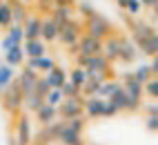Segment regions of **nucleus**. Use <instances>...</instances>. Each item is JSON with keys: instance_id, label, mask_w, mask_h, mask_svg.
<instances>
[{"instance_id": "1", "label": "nucleus", "mask_w": 158, "mask_h": 145, "mask_svg": "<svg viewBox=\"0 0 158 145\" xmlns=\"http://www.w3.org/2000/svg\"><path fill=\"white\" fill-rule=\"evenodd\" d=\"M82 27H85V34L98 38V40H105V38H109V36L114 34V25H111L105 16H100V14H96V11L82 20Z\"/></svg>"}, {"instance_id": "2", "label": "nucleus", "mask_w": 158, "mask_h": 145, "mask_svg": "<svg viewBox=\"0 0 158 145\" xmlns=\"http://www.w3.org/2000/svg\"><path fill=\"white\" fill-rule=\"evenodd\" d=\"M85 34V27H82V23L80 20H76L73 18L71 23H67V25H62L60 27V34H58V43L62 45V47H67L71 54H76V47H78V40H80V36Z\"/></svg>"}, {"instance_id": "3", "label": "nucleus", "mask_w": 158, "mask_h": 145, "mask_svg": "<svg viewBox=\"0 0 158 145\" xmlns=\"http://www.w3.org/2000/svg\"><path fill=\"white\" fill-rule=\"evenodd\" d=\"M123 89H125V94H127V98H129V109L127 112H138L143 107L140 103H143V96H145V85L134 78V71L131 74H125Z\"/></svg>"}, {"instance_id": "4", "label": "nucleus", "mask_w": 158, "mask_h": 145, "mask_svg": "<svg viewBox=\"0 0 158 145\" xmlns=\"http://www.w3.org/2000/svg\"><path fill=\"white\" fill-rule=\"evenodd\" d=\"M23 98H25V94H23V89H20V85L16 80H11L2 89V107H5V112H9V114L23 112Z\"/></svg>"}, {"instance_id": "5", "label": "nucleus", "mask_w": 158, "mask_h": 145, "mask_svg": "<svg viewBox=\"0 0 158 145\" xmlns=\"http://www.w3.org/2000/svg\"><path fill=\"white\" fill-rule=\"evenodd\" d=\"M14 136L18 145H34V132H31V118L27 116V112L16 114V127Z\"/></svg>"}, {"instance_id": "6", "label": "nucleus", "mask_w": 158, "mask_h": 145, "mask_svg": "<svg viewBox=\"0 0 158 145\" xmlns=\"http://www.w3.org/2000/svg\"><path fill=\"white\" fill-rule=\"evenodd\" d=\"M58 116L60 118H76V116H85V96H73L65 98L58 105Z\"/></svg>"}, {"instance_id": "7", "label": "nucleus", "mask_w": 158, "mask_h": 145, "mask_svg": "<svg viewBox=\"0 0 158 145\" xmlns=\"http://www.w3.org/2000/svg\"><path fill=\"white\" fill-rule=\"evenodd\" d=\"M78 54H85V56H94V54H102V40L94 38L89 34H82L78 40V47H76Z\"/></svg>"}, {"instance_id": "8", "label": "nucleus", "mask_w": 158, "mask_h": 145, "mask_svg": "<svg viewBox=\"0 0 158 145\" xmlns=\"http://www.w3.org/2000/svg\"><path fill=\"white\" fill-rule=\"evenodd\" d=\"M38 78H40V74H38L36 69H29V67H25L23 71H20V76L16 78V83L20 85V89H23V94H31V92H36Z\"/></svg>"}, {"instance_id": "9", "label": "nucleus", "mask_w": 158, "mask_h": 145, "mask_svg": "<svg viewBox=\"0 0 158 145\" xmlns=\"http://www.w3.org/2000/svg\"><path fill=\"white\" fill-rule=\"evenodd\" d=\"M120 43H123V36H118V34H111L109 38L102 40V56L107 58L109 63H116V60H118Z\"/></svg>"}, {"instance_id": "10", "label": "nucleus", "mask_w": 158, "mask_h": 145, "mask_svg": "<svg viewBox=\"0 0 158 145\" xmlns=\"http://www.w3.org/2000/svg\"><path fill=\"white\" fill-rule=\"evenodd\" d=\"M49 16L62 27V25L71 23V20L76 18L78 14H76V7H71V5H56L54 9H51V14H49Z\"/></svg>"}, {"instance_id": "11", "label": "nucleus", "mask_w": 158, "mask_h": 145, "mask_svg": "<svg viewBox=\"0 0 158 145\" xmlns=\"http://www.w3.org/2000/svg\"><path fill=\"white\" fill-rule=\"evenodd\" d=\"M58 34H60V25L51 16H45L43 18V29H40V38L49 45V43H56L58 40Z\"/></svg>"}, {"instance_id": "12", "label": "nucleus", "mask_w": 158, "mask_h": 145, "mask_svg": "<svg viewBox=\"0 0 158 145\" xmlns=\"http://www.w3.org/2000/svg\"><path fill=\"white\" fill-rule=\"evenodd\" d=\"M23 49H25V56H29V58L45 56L47 54V43L43 38H25L23 40Z\"/></svg>"}, {"instance_id": "13", "label": "nucleus", "mask_w": 158, "mask_h": 145, "mask_svg": "<svg viewBox=\"0 0 158 145\" xmlns=\"http://www.w3.org/2000/svg\"><path fill=\"white\" fill-rule=\"evenodd\" d=\"M36 121H38V125L43 127V125H49V123H54L58 118V107L56 105H49V103H43L36 112Z\"/></svg>"}, {"instance_id": "14", "label": "nucleus", "mask_w": 158, "mask_h": 145, "mask_svg": "<svg viewBox=\"0 0 158 145\" xmlns=\"http://www.w3.org/2000/svg\"><path fill=\"white\" fill-rule=\"evenodd\" d=\"M23 40H25V29H23V25H11V27H9V32H7V36L2 38V43H0V47H2V51H7L9 47L20 45Z\"/></svg>"}, {"instance_id": "15", "label": "nucleus", "mask_w": 158, "mask_h": 145, "mask_svg": "<svg viewBox=\"0 0 158 145\" xmlns=\"http://www.w3.org/2000/svg\"><path fill=\"white\" fill-rule=\"evenodd\" d=\"M140 56V51L138 47H136L134 40H127V38H123V43H120V54H118V60H123V63H127L131 65L136 58Z\"/></svg>"}, {"instance_id": "16", "label": "nucleus", "mask_w": 158, "mask_h": 145, "mask_svg": "<svg viewBox=\"0 0 158 145\" xmlns=\"http://www.w3.org/2000/svg\"><path fill=\"white\" fill-rule=\"evenodd\" d=\"M23 29H25V38H40V29H43V16L29 14L27 20L23 23Z\"/></svg>"}, {"instance_id": "17", "label": "nucleus", "mask_w": 158, "mask_h": 145, "mask_svg": "<svg viewBox=\"0 0 158 145\" xmlns=\"http://www.w3.org/2000/svg\"><path fill=\"white\" fill-rule=\"evenodd\" d=\"M134 43L138 47V51L145 54V56H156L158 54V34H152L147 38H138V40H134Z\"/></svg>"}, {"instance_id": "18", "label": "nucleus", "mask_w": 158, "mask_h": 145, "mask_svg": "<svg viewBox=\"0 0 158 145\" xmlns=\"http://www.w3.org/2000/svg\"><path fill=\"white\" fill-rule=\"evenodd\" d=\"M102 105H105L102 98L87 96L85 98V118H102Z\"/></svg>"}, {"instance_id": "19", "label": "nucleus", "mask_w": 158, "mask_h": 145, "mask_svg": "<svg viewBox=\"0 0 158 145\" xmlns=\"http://www.w3.org/2000/svg\"><path fill=\"white\" fill-rule=\"evenodd\" d=\"M54 65H56V60L49 58L47 54H45V56H36V58H27V67H29V69H36L38 74H47Z\"/></svg>"}, {"instance_id": "20", "label": "nucleus", "mask_w": 158, "mask_h": 145, "mask_svg": "<svg viewBox=\"0 0 158 145\" xmlns=\"http://www.w3.org/2000/svg\"><path fill=\"white\" fill-rule=\"evenodd\" d=\"M5 63L11 65V67H20L25 63V49H23V43L20 45H14L5 51Z\"/></svg>"}, {"instance_id": "21", "label": "nucleus", "mask_w": 158, "mask_h": 145, "mask_svg": "<svg viewBox=\"0 0 158 145\" xmlns=\"http://www.w3.org/2000/svg\"><path fill=\"white\" fill-rule=\"evenodd\" d=\"M45 78L49 80V85H51V87H62V85H65V83H67L69 74H67V71L62 69V67L54 65V67H51V69L47 71V74H45Z\"/></svg>"}, {"instance_id": "22", "label": "nucleus", "mask_w": 158, "mask_h": 145, "mask_svg": "<svg viewBox=\"0 0 158 145\" xmlns=\"http://www.w3.org/2000/svg\"><path fill=\"white\" fill-rule=\"evenodd\" d=\"M85 69H94V71H111V63L102 54H94V56H87V63H85Z\"/></svg>"}, {"instance_id": "23", "label": "nucleus", "mask_w": 158, "mask_h": 145, "mask_svg": "<svg viewBox=\"0 0 158 145\" xmlns=\"http://www.w3.org/2000/svg\"><path fill=\"white\" fill-rule=\"evenodd\" d=\"M9 2H11V25H23L29 16V7L18 0H9Z\"/></svg>"}, {"instance_id": "24", "label": "nucleus", "mask_w": 158, "mask_h": 145, "mask_svg": "<svg viewBox=\"0 0 158 145\" xmlns=\"http://www.w3.org/2000/svg\"><path fill=\"white\" fill-rule=\"evenodd\" d=\"M58 143L60 145H82V134L80 132H73L67 125L62 127V132L58 134Z\"/></svg>"}, {"instance_id": "25", "label": "nucleus", "mask_w": 158, "mask_h": 145, "mask_svg": "<svg viewBox=\"0 0 158 145\" xmlns=\"http://www.w3.org/2000/svg\"><path fill=\"white\" fill-rule=\"evenodd\" d=\"M45 103V96H40L38 92H31V94H25V98H23V112H31L34 114L40 105Z\"/></svg>"}, {"instance_id": "26", "label": "nucleus", "mask_w": 158, "mask_h": 145, "mask_svg": "<svg viewBox=\"0 0 158 145\" xmlns=\"http://www.w3.org/2000/svg\"><path fill=\"white\" fill-rule=\"evenodd\" d=\"M120 87H123V83H118V80L109 78V80H105L102 85L98 87V94H96V96H98V98H102V100H105V98H111V96H114Z\"/></svg>"}, {"instance_id": "27", "label": "nucleus", "mask_w": 158, "mask_h": 145, "mask_svg": "<svg viewBox=\"0 0 158 145\" xmlns=\"http://www.w3.org/2000/svg\"><path fill=\"white\" fill-rule=\"evenodd\" d=\"M111 103H114L116 107H118V112H127V109H129V98H127V94H125V89H123V87L111 96Z\"/></svg>"}, {"instance_id": "28", "label": "nucleus", "mask_w": 158, "mask_h": 145, "mask_svg": "<svg viewBox=\"0 0 158 145\" xmlns=\"http://www.w3.org/2000/svg\"><path fill=\"white\" fill-rule=\"evenodd\" d=\"M0 27H11V2L9 0L0 5Z\"/></svg>"}, {"instance_id": "29", "label": "nucleus", "mask_w": 158, "mask_h": 145, "mask_svg": "<svg viewBox=\"0 0 158 145\" xmlns=\"http://www.w3.org/2000/svg\"><path fill=\"white\" fill-rule=\"evenodd\" d=\"M11 80H16V78H14V67L7 65V63L0 65V89H5Z\"/></svg>"}, {"instance_id": "30", "label": "nucleus", "mask_w": 158, "mask_h": 145, "mask_svg": "<svg viewBox=\"0 0 158 145\" xmlns=\"http://www.w3.org/2000/svg\"><path fill=\"white\" fill-rule=\"evenodd\" d=\"M69 80L76 83L78 87H82V85H85V80H87V71H85V67H78V65H76V67L69 71Z\"/></svg>"}, {"instance_id": "31", "label": "nucleus", "mask_w": 158, "mask_h": 145, "mask_svg": "<svg viewBox=\"0 0 158 145\" xmlns=\"http://www.w3.org/2000/svg\"><path fill=\"white\" fill-rule=\"evenodd\" d=\"M62 100H65V94H62V89H60V87H51V89H49V94L45 96V103H49V105H56V107L60 105Z\"/></svg>"}, {"instance_id": "32", "label": "nucleus", "mask_w": 158, "mask_h": 145, "mask_svg": "<svg viewBox=\"0 0 158 145\" xmlns=\"http://www.w3.org/2000/svg\"><path fill=\"white\" fill-rule=\"evenodd\" d=\"M145 96H149L152 100H158V76H152L145 83Z\"/></svg>"}, {"instance_id": "33", "label": "nucleus", "mask_w": 158, "mask_h": 145, "mask_svg": "<svg viewBox=\"0 0 158 145\" xmlns=\"http://www.w3.org/2000/svg\"><path fill=\"white\" fill-rule=\"evenodd\" d=\"M152 76H154V71H152V67H149V65H140L138 69L134 71V78L138 80V83H143V85H145V83L149 80Z\"/></svg>"}, {"instance_id": "34", "label": "nucleus", "mask_w": 158, "mask_h": 145, "mask_svg": "<svg viewBox=\"0 0 158 145\" xmlns=\"http://www.w3.org/2000/svg\"><path fill=\"white\" fill-rule=\"evenodd\" d=\"M60 89H62V94H65V98H73V96H80V94H82L80 87L76 85V83H71L69 78H67V83H65Z\"/></svg>"}, {"instance_id": "35", "label": "nucleus", "mask_w": 158, "mask_h": 145, "mask_svg": "<svg viewBox=\"0 0 158 145\" xmlns=\"http://www.w3.org/2000/svg\"><path fill=\"white\" fill-rule=\"evenodd\" d=\"M65 125H67L69 130H73V132H80V134H82V130H85V116H76V118H65Z\"/></svg>"}, {"instance_id": "36", "label": "nucleus", "mask_w": 158, "mask_h": 145, "mask_svg": "<svg viewBox=\"0 0 158 145\" xmlns=\"http://www.w3.org/2000/svg\"><path fill=\"white\" fill-rule=\"evenodd\" d=\"M76 14H78V16H82V18H87V16H91V14H94V7H91L89 2H85V0H82V2L78 0V2H76Z\"/></svg>"}, {"instance_id": "37", "label": "nucleus", "mask_w": 158, "mask_h": 145, "mask_svg": "<svg viewBox=\"0 0 158 145\" xmlns=\"http://www.w3.org/2000/svg\"><path fill=\"white\" fill-rule=\"evenodd\" d=\"M56 5H58V0H38V9H40V14H45V16H49Z\"/></svg>"}, {"instance_id": "38", "label": "nucleus", "mask_w": 158, "mask_h": 145, "mask_svg": "<svg viewBox=\"0 0 158 145\" xmlns=\"http://www.w3.org/2000/svg\"><path fill=\"white\" fill-rule=\"evenodd\" d=\"M116 114H118V107L114 105L111 103V98H105V105H102V116H116Z\"/></svg>"}, {"instance_id": "39", "label": "nucleus", "mask_w": 158, "mask_h": 145, "mask_svg": "<svg viewBox=\"0 0 158 145\" xmlns=\"http://www.w3.org/2000/svg\"><path fill=\"white\" fill-rule=\"evenodd\" d=\"M49 89H51L49 80H47L45 76H40V78H38V85H36V92H38L40 96H47V94H49Z\"/></svg>"}, {"instance_id": "40", "label": "nucleus", "mask_w": 158, "mask_h": 145, "mask_svg": "<svg viewBox=\"0 0 158 145\" xmlns=\"http://www.w3.org/2000/svg\"><path fill=\"white\" fill-rule=\"evenodd\" d=\"M145 127L149 132H158V114H149L145 118Z\"/></svg>"}, {"instance_id": "41", "label": "nucleus", "mask_w": 158, "mask_h": 145, "mask_svg": "<svg viewBox=\"0 0 158 145\" xmlns=\"http://www.w3.org/2000/svg\"><path fill=\"white\" fill-rule=\"evenodd\" d=\"M145 114L149 116V114H158V100L156 103H149V105H145Z\"/></svg>"}, {"instance_id": "42", "label": "nucleus", "mask_w": 158, "mask_h": 145, "mask_svg": "<svg viewBox=\"0 0 158 145\" xmlns=\"http://www.w3.org/2000/svg\"><path fill=\"white\" fill-rule=\"evenodd\" d=\"M149 9H152V16H154V18H158V0H156V2H154Z\"/></svg>"}, {"instance_id": "43", "label": "nucleus", "mask_w": 158, "mask_h": 145, "mask_svg": "<svg viewBox=\"0 0 158 145\" xmlns=\"http://www.w3.org/2000/svg\"><path fill=\"white\" fill-rule=\"evenodd\" d=\"M78 0H58V5H71V7H76Z\"/></svg>"}, {"instance_id": "44", "label": "nucleus", "mask_w": 158, "mask_h": 145, "mask_svg": "<svg viewBox=\"0 0 158 145\" xmlns=\"http://www.w3.org/2000/svg\"><path fill=\"white\" fill-rule=\"evenodd\" d=\"M140 2H143V7H147V9H149V7L156 2V0H140Z\"/></svg>"}, {"instance_id": "45", "label": "nucleus", "mask_w": 158, "mask_h": 145, "mask_svg": "<svg viewBox=\"0 0 158 145\" xmlns=\"http://www.w3.org/2000/svg\"><path fill=\"white\" fill-rule=\"evenodd\" d=\"M18 2H25V5H29V2H31V0H18Z\"/></svg>"}, {"instance_id": "46", "label": "nucleus", "mask_w": 158, "mask_h": 145, "mask_svg": "<svg viewBox=\"0 0 158 145\" xmlns=\"http://www.w3.org/2000/svg\"><path fill=\"white\" fill-rule=\"evenodd\" d=\"M2 2H5V0H0V5H2Z\"/></svg>"}, {"instance_id": "47", "label": "nucleus", "mask_w": 158, "mask_h": 145, "mask_svg": "<svg viewBox=\"0 0 158 145\" xmlns=\"http://www.w3.org/2000/svg\"><path fill=\"white\" fill-rule=\"evenodd\" d=\"M91 145H96V143H91Z\"/></svg>"}]
</instances>
